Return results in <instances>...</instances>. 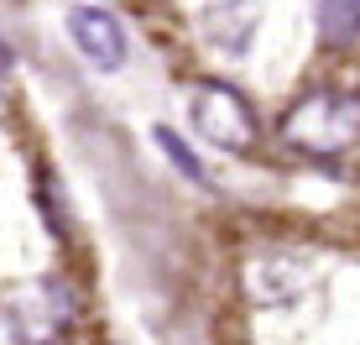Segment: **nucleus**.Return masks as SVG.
I'll return each mask as SVG.
<instances>
[{"instance_id": "obj_1", "label": "nucleus", "mask_w": 360, "mask_h": 345, "mask_svg": "<svg viewBox=\"0 0 360 345\" xmlns=\"http://www.w3.org/2000/svg\"><path fill=\"white\" fill-rule=\"evenodd\" d=\"M282 142L303 157H340L360 142V100L355 94L314 89L282 115Z\"/></svg>"}, {"instance_id": "obj_2", "label": "nucleus", "mask_w": 360, "mask_h": 345, "mask_svg": "<svg viewBox=\"0 0 360 345\" xmlns=\"http://www.w3.org/2000/svg\"><path fill=\"white\" fill-rule=\"evenodd\" d=\"M183 105H188L193 137L219 146V152H245V146H256V137H262V120H256L251 100L225 79H193Z\"/></svg>"}, {"instance_id": "obj_3", "label": "nucleus", "mask_w": 360, "mask_h": 345, "mask_svg": "<svg viewBox=\"0 0 360 345\" xmlns=\"http://www.w3.org/2000/svg\"><path fill=\"white\" fill-rule=\"evenodd\" d=\"M73 314H79V299L63 277H37L27 288H16L0 309V325H6L11 345H58L68 335Z\"/></svg>"}, {"instance_id": "obj_4", "label": "nucleus", "mask_w": 360, "mask_h": 345, "mask_svg": "<svg viewBox=\"0 0 360 345\" xmlns=\"http://www.w3.org/2000/svg\"><path fill=\"white\" fill-rule=\"evenodd\" d=\"M256 27H262V6L256 0H209L198 11V32L214 53L225 58H245L256 42Z\"/></svg>"}, {"instance_id": "obj_5", "label": "nucleus", "mask_w": 360, "mask_h": 345, "mask_svg": "<svg viewBox=\"0 0 360 345\" xmlns=\"http://www.w3.org/2000/svg\"><path fill=\"white\" fill-rule=\"evenodd\" d=\"M68 32H73L79 53L89 58L94 68H110V73H115L120 63H126V53H131L120 16H110L105 6H73V11H68Z\"/></svg>"}, {"instance_id": "obj_6", "label": "nucleus", "mask_w": 360, "mask_h": 345, "mask_svg": "<svg viewBox=\"0 0 360 345\" xmlns=\"http://www.w3.org/2000/svg\"><path fill=\"white\" fill-rule=\"evenodd\" d=\"M271 277V288H262L256 293V303H288V299H297L303 293V267L292 262V256H277V251H266V256H251V267H245V282H266Z\"/></svg>"}, {"instance_id": "obj_7", "label": "nucleus", "mask_w": 360, "mask_h": 345, "mask_svg": "<svg viewBox=\"0 0 360 345\" xmlns=\"http://www.w3.org/2000/svg\"><path fill=\"white\" fill-rule=\"evenodd\" d=\"M314 27L329 47L360 42V0H314Z\"/></svg>"}, {"instance_id": "obj_8", "label": "nucleus", "mask_w": 360, "mask_h": 345, "mask_svg": "<svg viewBox=\"0 0 360 345\" xmlns=\"http://www.w3.org/2000/svg\"><path fill=\"white\" fill-rule=\"evenodd\" d=\"M152 137H157V146H162V152H167V163L178 168V172H183V178H188V183H209L204 163H198V157L188 152V142H183V137H178V131H172V126H157Z\"/></svg>"}, {"instance_id": "obj_9", "label": "nucleus", "mask_w": 360, "mask_h": 345, "mask_svg": "<svg viewBox=\"0 0 360 345\" xmlns=\"http://www.w3.org/2000/svg\"><path fill=\"white\" fill-rule=\"evenodd\" d=\"M11 63H16V58H11V47H6V37H0V84L11 79Z\"/></svg>"}]
</instances>
